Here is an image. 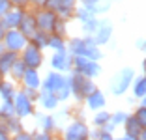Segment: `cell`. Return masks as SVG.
<instances>
[{
    "label": "cell",
    "instance_id": "obj_36",
    "mask_svg": "<svg viewBox=\"0 0 146 140\" xmlns=\"http://www.w3.org/2000/svg\"><path fill=\"white\" fill-rule=\"evenodd\" d=\"M34 140H54V136L49 131H41V133H38V135H34Z\"/></svg>",
    "mask_w": 146,
    "mask_h": 140
},
{
    "label": "cell",
    "instance_id": "obj_39",
    "mask_svg": "<svg viewBox=\"0 0 146 140\" xmlns=\"http://www.w3.org/2000/svg\"><path fill=\"white\" fill-rule=\"evenodd\" d=\"M77 2H81V4H84V6H92V8H94L99 0H77Z\"/></svg>",
    "mask_w": 146,
    "mask_h": 140
},
{
    "label": "cell",
    "instance_id": "obj_17",
    "mask_svg": "<svg viewBox=\"0 0 146 140\" xmlns=\"http://www.w3.org/2000/svg\"><path fill=\"white\" fill-rule=\"evenodd\" d=\"M36 101H38L43 108H47V110H54L56 106H58V99H56V95L52 92H47V90H39Z\"/></svg>",
    "mask_w": 146,
    "mask_h": 140
},
{
    "label": "cell",
    "instance_id": "obj_40",
    "mask_svg": "<svg viewBox=\"0 0 146 140\" xmlns=\"http://www.w3.org/2000/svg\"><path fill=\"white\" fill-rule=\"evenodd\" d=\"M6 30H8V28H6V26H4V22L0 21V41H2V38H4V34H6Z\"/></svg>",
    "mask_w": 146,
    "mask_h": 140
},
{
    "label": "cell",
    "instance_id": "obj_3",
    "mask_svg": "<svg viewBox=\"0 0 146 140\" xmlns=\"http://www.w3.org/2000/svg\"><path fill=\"white\" fill-rule=\"evenodd\" d=\"M135 79V71L131 67H124L112 77L111 81V92L114 95H124L131 86V81Z\"/></svg>",
    "mask_w": 146,
    "mask_h": 140
},
{
    "label": "cell",
    "instance_id": "obj_5",
    "mask_svg": "<svg viewBox=\"0 0 146 140\" xmlns=\"http://www.w3.org/2000/svg\"><path fill=\"white\" fill-rule=\"evenodd\" d=\"M26 43H28V39H26L17 28H8L6 34H4V38H2V45H4L6 51L17 52V54L25 49Z\"/></svg>",
    "mask_w": 146,
    "mask_h": 140
},
{
    "label": "cell",
    "instance_id": "obj_11",
    "mask_svg": "<svg viewBox=\"0 0 146 140\" xmlns=\"http://www.w3.org/2000/svg\"><path fill=\"white\" fill-rule=\"evenodd\" d=\"M79 54L86 56V58H90V60H101V56H103L99 45L94 41L92 36H84V38H82V45H81V52H79Z\"/></svg>",
    "mask_w": 146,
    "mask_h": 140
},
{
    "label": "cell",
    "instance_id": "obj_46",
    "mask_svg": "<svg viewBox=\"0 0 146 140\" xmlns=\"http://www.w3.org/2000/svg\"><path fill=\"white\" fill-rule=\"evenodd\" d=\"M114 140H120V138H114Z\"/></svg>",
    "mask_w": 146,
    "mask_h": 140
},
{
    "label": "cell",
    "instance_id": "obj_6",
    "mask_svg": "<svg viewBox=\"0 0 146 140\" xmlns=\"http://www.w3.org/2000/svg\"><path fill=\"white\" fill-rule=\"evenodd\" d=\"M21 60L26 64V67H32V69H38L39 65L43 64V51L39 49V47H36L32 41H28L25 45V49H23L21 52Z\"/></svg>",
    "mask_w": 146,
    "mask_h": 140
},
{
    "label": "cell",
    "instance_id": "obj_4",
    "mask_svg": "<svg viewBox=\"0 0 146 140\" xmlns=\"http://www.w3.org/2000/svg\"><path fill=\"white\" fill-rule=\"evenodd\" d=\"M13 110H15V116L17 118H28V116H34V101H32L28 95H26L23 90H17L15 97H13Z\"/></svg>",
    "mask_w": 146,
    "mask_h": 140
},
{
    "label": "cell",
    "instance_id": "obj_31",
    "mask_svg": "<svg viewBox=\"0 0 146 140\" xmlns=\"http://www.w3.org/2000/svg\"><path fill=\"white\" fill-rule=\"evenodd\" d=\"M125 118H127V112L120 110V112H114V114H111V118H109V122L114 125V127H118V125H124Z\"/></svg>",
    "mask_w": 146,
    "mask_h": 140
},
{
    "label": "cell",
    "instance_id": "obj_30",
    "mask_svg": "<svg viewBox=\"0 0 146 140\" xmlns=\"http://www.w3.org/2000/svg\"><path fill=\"white\" fill-rule=\"evenodd\" d=\"M39 127H41L43 131H49V133H51L52 129L56 127L54 118H52V116H39Z\"/></svg>",
    "mask_w": 146,
    "mask_h": 140
},
{
    "label": "cell",
    "instance_id": "obj_19",
    "mask_svg": "<svg viewBox=\"0 0 146 140\" xmlns=\"http://www.w3.org/2000/svg\"><path fill=\"white\" fill-rule=\"evenodd\" d=\"M129 90H131V93H133L135 99H142V97H144V95H146V79H144V75L135 77L133 81H131Z\"/></svg>",
    "mask_w": 146,
    "mask_h": 140
},
{
    "label": "cell",
    "instance_id": "obj_13",
    "mask_svg": "<svg viewBox=\"0 0 146 140\" xmlns=\"http://www.w3.org/2000/svg\"><path fill=\"white\" fill-rule=\"evenodd\" d=\"M64 81H66V75H62V73H58V71H51V73H47L45 81L41 82V86H39V88L54 93L56 90L64 84Z\"/></svg>",
    "mask_w": 146,
    "mask_h": 140
},
{
    "label": "cell",
    "instance_id": "obj_38",
    "mask_svg": "<svg viewBox=\"0 0 146 140\" xmlns=\"http://www.w3.org/2000/svg\"><path fill=\"white\" fill-rule=\"evenodd\" d=\"M0 140H11V135L4 129V125L0 123Z\"/></svg>",
    "mask_w": 146,
    "mask_h": 140
},
{
    "label": "cell",
    "instance_id": "obj_21",
    "mask_svg": "<svg viewBox=\"0 0 146 140\" xmlns=\"http://www.w3.org/2000/svg\"><path fill=\"white\" fill-rule=\"evenodd\" d=\"M124 129H125V135L135 136V138H137L139 133H141L144 127H141V123L133 118V114H127V118H125V122H124Z\"/></svg>",
    "mask_w": 146,
    "mask_h": 140
},
{
    "label": "cell",
    "instance_id": "obj_27",
    "mask_svg": "<svg viewBox=\"0 0 146 140\" xmlns=\"http://www.w3.org/2000/svg\"><path fill=\"white\" fill-rule=\"evenodd\" d=\"M133 118L137 120L139 123H141V127H144V129H146V101H144V97H142L141 105H139L137 108H135Z\"/></svg>",
    "mask_w": 146,
    "mask_h": 140
},
{
    "label": "cell",
    "instance_id": "obj_20",
    "mask_svg": "<svg viewBox=\"0 0 146 140\" xmlns=\"http://www.w3.org/2000/svg\"><path fill=\"white\" fill-rule=\"evenodd\" d=\"M15 93H17V86H15L13 81L0 82V97H2V101H13Z\"/></svg>",
    "mask_w": 146,
    "mask_h": 140
},
{
    "label": "cell",
    "instance_id": "obj_23",
    "mask_svg": "<svg viewBox=\"0 0 146 140\" xmlns=\"http://www.w3.org/2000/svg\"><path fill=\"white\" fill-rule=\"evenodd\" d=\"M54 95H56V99H58V103L68 101V99L71 97V79H69V75H66L64 84H62L60 88H58V90L54 92Z\"/></svg>",
    "mask_w": 146,
    "mask_h": 140
},
{
    "label": "cell",
    "instance_id": "obj_32",
    "mask_svg": "<svg viewBox=\"0 0 146 140\" xmlns=\"http://www.w3.org/2000/svg\"><path fill=\"white\" fill-rule=\"evenodd\" d=\"M11 8H21V9H28L30 8V0H9Z\"/></svg>",
    "mask_w": 146,
    "mask_h": 140
},
{
    "label": "cell",
    "instance_id": "obj_24",
    "mask_svg": "<svg viewBox=\"0 0 146 140\" xmlns=\"http://www.w3.org/2000/svg\"><path fill=\"white\" fill-rule=\"evenodd\" d=\"M47 47H51L52 51H66V38L62 36H56V34H49V43Z\"/></svg>",
    "mask_w": 146,
    "mask_h": 140
},
{
    "label": "cell",
    "instance_id": "obj_43",
    "mask_svg": "<svg viewBox=\"0 0 146 140\" xmlns=\"http://www.w3.org/2000/svg\"><path fill=\"white\" fill-rule=\"evenodd\" d=\"M139 51H144V39H141V41H139Z\"/></svg>",
    "mask_w": 146,
    "mask_h": 140
},
{
    "label": "cell",
    "instance_id": "obj_22",
    "mask_svg": "<svg viewBox=\"0 0 146 140\" xmlns=\"http://www.w3.org/2000/svg\"><path fill=\"white\" fill-rule=\"evenodd\" d=\"M25 71H26V64L23 62L21 58H17L15 62H13V65H11V69H9L8 75L11 77V81H13V82H21V79H23V75H25Z\"/></svg>",
    "mask_w": 146,
    "mask_h": 140
},
{
    "label": "cell",
    "instance_id": "obj_16",
    "mask_svg": "<svg viewBox=\"0 0 146 140\" xmlns=\"http://www.w3.org/2000/svg\"><path fill=\"white\" fill-rule=\"evenodd\" d=\"M21 82H23V86H25V88L38 90L39 86H41V79H39V73H38V69L26 67V71H25V75H23Z\"/></svg>",
    "mask_w": 146,
    "mask_h": 140
},
{
    "label": "cell",
    "instance_id": "obj_26",
    "mask_svg": "<svg viewBox=\"0 0 146 140\" xmlns=\"http://www.w3.org/2000/svg\"><path fill=\"white\" fill-rule=\"evenodd\" d=\"M32 43H34L36 47H39V49H47V43H49V34L47 32H41V30H38L34 36H32V39H30Z\"/></svg>",
    "mask_w": 146,
    "mask_h": 140
},
{
    "label": "cell",
    "instance_id": "obj_33",
    "mask_svg": "<svg viewBox=\"0 0 146 140\" xmlns=\"http://www.w3.org/2000/svg\"><path fill=\"white\" fill-rule=\"evenodd\" d=\"M11 140H34V135L32 133H26L25 129H23L21 133H17V135H13Z\"/></svg>",
    "mask_w": 146,
    "mask_h": 140
},
{
    "label": "cell",
    "instance_id": "obj_42",
    "mask_svg": "<svg viewBox=\"0 0 146 140\" xmlns=\"http://www.w3.org/2000/svg\"><path fill=\"white\" fill-rule=\"evenodd\" d=\"M120 140H137V138H135V136H129V135H124Z\"/></svg>",
    "mask_w": 146,
    "mask_h": 140
},
{
    "label": "cell",
    "instance_id": "obj_28",
    "mask_svg": "<svg viewBox=\"0 0 146 140\" xmlns=\"http://www.w3.org/2000/svg\"><path fill=\"white\" fill-rule=\"evenodd\" d=\"M98 24H99L98 17H92L90 21L82 22V32H84V36H94V32L98 30Z\"/></svg>",
    "mask_w": 146,
    "mask_h": 140
},
{
    "label": "cell",
    "instance_id": "obj_34",
    "mask_svg": "<svg viewBox=\"0 0 146 140\" xmlns=\"http://www.w3.org/2000/svg\"><path fill=\"white\" fill-rule=\"evenodd\" d=\"M96 140H114V136H112V133L105 131V129H99V131H98V136H96Z\"/></svg>",
    "mask_w": 146,
    "mask_h": 140
},
{
    "label": "cell",
    "instance_id": "obj_12",
    "mask_svg": "<svg viewBox=\"0 0 146 140\" xmlns=\"http://www.w3.org/2000/svg\"><path fill=\"white\" fill-rule=\"evenodd\" d=\"M84 105L88 110H99V108H105V105H107V99H105V93L101 92V90L96 88L92 93H88L84 97Z\"/></svg>",
    "mask_w": 146,
    "mask_h": 140
},
{
    "label": "cell",
    "instance_id": "obj_15",
    "mask_svg": "<svg viewBox=\"0 0 146 140\" xmlns=\"http://www.w3.org/2000/svg\"><path fill=\"white\" fill-rule=\"evenodd\" d=\"M23 13H25V9H21V8H9L8 13H6L0 21L4 22L6 28H17L21 19H23Z\"/></svg>",
    "mask_w": 146,
    "mask_h": 140
},
{
    "label": "cell",
    "instance_id": "obj_25",
    "mask_svg": "<svg viewBox=\"0 0 146 140\" xmlns=\"http://www.w3.org/2000/svg\"><path fill=\"white\" fill-rule=\"evenodd\" d=\"M109 118H111V112H107L105 108H99V110H96V116L92 118V123H94V127L101 129L109 122Z\"/></svg>",
    "mask_w": 146,
    "mask_h": 140
},
{
    "label": "cell",
    "instance_id": "obj_1",
    "mask_svg": "<svg viewBox=\"0 0 146 140\" xmlns=\"http://www.w3.org/2000/svg\"><path fill=\"white\" fill-rule=\"evenodd\" d=\"M69 79H71V95H75L77 101H84L86 95L96 90L94 79H88V77L81 75V73H77V71H73V69H71Z\"/></svg>",
    "mask_w": 146,
    "mask_h": 140
},
{
    "label": "cell",
    "instance_id": "obj_9",
    "mask_svg": "<svg viewBox=\"0 0 146 140\" xmlns=\"http://www.w3.org/2000/svg\"><path fill=\"white\" fill-rule=\"evenodd\" d=\"M17 30L21 32L23 36H25L28 41L32 39V36L38 32V26H36V17H34V9H25V13H23V19H21V22H19V26H17Z\"/></svg>",
    "mask_w": 146,
    "mask_h": 140
},
{
    "label": "cell",
    "instance_id": "obj_44",
    "mask_svg": "<svg viewBox=\"0 0 146 140\" xmlns=\"http://www.w3.org/2000/svg\"><path fill=\"white\" fill-rule=\"evenodd\" d=\"M2 81H4V75H2V73H0V82H2Z\"/></svg>",
    "mask_w": 146,
    "mask_h": 140
},
{
    "label": "cell",
    "instance_id": "obj_8",
    "mask_svg": "<svg viewBox=\"0 0 146 140\" xmlns=\"http://www.w3.org/2000/svg\"><path fill=\"white\" fill-rule=\"evenodd\" d=\"M34 17H36V26H38V30L47 32V34L52 32V26H54L56 19H58V17H56V13L49 11V9H45V8L34 9Z\"/></svg>",
    "mask_w": 146,
    "mask_h": 140
},
{
    "label": "cell",
    "instance_id": "obj_2",
    "mask_svg": "<svg viewBox=\"0 0 146 140\" xmlns=\"http://www.w3.org/2000/svg\"><path fill=\"white\" fill-rule=\"evenodd\" d=\"M71 69L73 71L81 73V75L88 77V79H96V77L101 75V65H99L98 60H90L86 56H71Z\"/></svg>",
    "mask_w": 146,
    "mask_h": 140
},
{
    "label": "cell",
    "instance_id": "obj_29",
    "mask_svg": "<svg viewBox=\"0 0 146 140\" xmlns=\"http://www.w3.org/2000/svg\"><path fill=\"white\" fill-rule=\"evenodd\" d=\"M11 116H15L13 101H2V105H0V118H11Z\"/></svg>",
    "mask_w": 146,
    "mask_h": 140
},
{
    "label": "cell",
    "instance_id": "obj_35",
    "mask_svg": "<svg viewBox=\"0 0 146 140\" xmlns=\"http://www.w3.org/2000/svg\"><path fill=\"white\" fill-rule=\"evenodd\" d=\"M9 8H11L9 0H0V19H2L6 13H8V9H9Z\"/></svg>",
    "mask_w": 146,
    "mask_h": 140
},
{
    "label": "cell",
    "instance_id": "obj_14",
    "mask_svg": "<svg viewBox=\"0 0 146 140\" xmlns=\"http://www.w3.org/2000/svg\"><path fill=\"white\" fill-rule=\"evenodd\" d=\"M94 41L98 43V45H105V43H109L111 41V38H112V26H111V22L109 21H99V24H98V30L94 32Z\"/></svg>",
    "mask_w": 146,
    "mask_h": 140
},
{
    "label": "cell",
    "instance_id": "obj_37",
    "mask_svg": "<svg viewBox=\"0 0 146 140\" xmlns=\"http://www.w3.org/2000/svg\"><path fill=\"white\" fill-rule=\"evenodd\" d=\"M45 2H47V0H30V8L32 9H39V8L45 6Z\"/></svg>",
    "mask_w": 146,
    "mask_h": 140
},
{
    "label": "cell",
    "instance_id": "obj_10",
    "mask_svg": "<svg viewBox=\"0 0 146 140\" xmlns=\"http://www.w3.org/2000/svg\"><path fill=\"white\" fill-rule=\"evenodd\" d=\"M51 67L52 71H58V73L71 71V54L68 51H56L51 58Z\"/></svg>",
    "mask_w": 146,
    "mask_h": 140
},
{
    "label": "cell",
    "instance_id": "obj_45",
    "mask_svg": "<svg viewBox=\"0 0 146 140\" xmlns=\"http://www.w3.org/2000/svg\"><path fill=\"white\" fill-rule=\"evenodd\" d=\"M84 140H94V138H90V136H88V138H84Z\"/></svg>",
    "mask_w": 146,
    "mask_h": 140
},
{
    "label": "cell",
    "instance_id": "obj_18",
    "mask_svg": "<svg viewBox=\"0 0 146 140\" xmlns=\"http://www.w3.org/2000/svg\"><path fill=\"white\" fill-rule=\"evenodd\" d=\"M19 58V54L17 52H11V51H2L0 52V73H2V75H8L9 73V69H11V65H13V62H15V60Z\"/></svg>",
    "mask_w": 146,
    "mask_h": 140
},
{
    "label": "cell",
    "instance_id": "obj_7",
    "mask_svg": "<svg viewBox=\"0 0 146 140\" xmlns=\"http://www.w3.org/2000/svg\"><path fill=\"white\" fill-rule=\"evenodd\" d=\"M90 136V127L82 118H77L75 122H71L64 131V140H84Z\"/></svg>",
    "mask_w": 146,
    "mask_h": 140
},
{
    "label": "cell",
    "instance_id": "obj_41",
    "mask_svg": "<svg viewBox=\"0 0 146 140\" xmlns=\"http://www.w3.org/2000/svg\"><path fill=\"white\" fill-rule=\"evenodd\" d=\"M64 2L69 6V8H75V6H77V0H64Z\"/></svg>",
    "mask_w": 146,
    "mask_h": 140
}]
</instances>
